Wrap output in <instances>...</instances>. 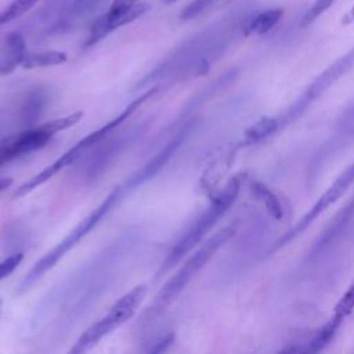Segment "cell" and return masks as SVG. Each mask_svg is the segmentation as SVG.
Listing matches in <instances>:
<instances>
[{
  "label": "cell",
  "instance_id": "20",
  "mask_svg": "<svg viewBox=\"0 0 354 354\" xmlns=\"http://www.w3.org/2000/svg\"><path fill=\"white\" fill-rule=\"evenodd\" d=\"M217 0H194L191 1L180 14L183 21H189L199 14H202L206 8H209L212 4H214Z\"/></svg>",
  "mask_w": 354,
  "mask_h": 354
},
{
  "label": "cell",
  "instance_id": "12",
  "mask_svg": "<svg viewBox=\"0 0 354 354\" xmlns=\"http://www.w3.org/2000/svg\"><path fill=\"white\" fill-rule=\"evenodd\" d=\"M277 131H279V130H278L275 116L261 118L245 130L242 142H243V145H253V144L261 142L263 140L271 137Z\"/></svg>",
  "mask_w": 354,
  "mask_h": 354
},
{
  "label": "cell",
  "instance_id": "24",
  "mask_svg": "<svg viewBox=\"0 0 354 354\" xmlns=\"http://www.w3.org/2000/svg\"><path fill=\"white\" fill-rule=\"evenodd\" d=\"M0 310H1V301H0Z\"/></svg>",
  "mask_w": 354,
  "mask_h": 354
},
{
  "label": "cell",
  "instance_id": "13",
  "mask_svg": "<svg viewBox=\"0 0 354 354\" xmlns=\"http://www.w3.org/2000/svg\"><path fill=\"white\" fill-rule=\"evenodd\" d=\"M66 53L57 51V50H47L39 53H26L21 66L25 69H35V68H44V66H54L64 64L66 61Z\"/></svg>",
  "mask_w": 354,
  "mask_h": 354
},
{
  "label": "cell",
  "instance_id": "18",
  "mask_svg": "<svg viewBox=\"0 0 354 354\" xmlns=\"http://www.w3.org/2000/svg\"><path fill=\"white\" fill-rule=\"evenodd\" d=\"M39 1L40 0H12L10 6L0 12V26L19 18L30 8H33Z\"/></svg>",
  "mask_w": 354,
  "mask_h": 354
},
{
  "label": "cell",
  "instance_id": "9",
  "mask_svg": "<svg viewBox=\"0 0 354 354\" xmlns=\"http://www.w3.org/2000/svg\"><path fill=\"white\" fill-rule=\"evenodd\" d=\"M145 11V6L138 0H112L108 11L93 24L84 47L94 46L115 29L144 15Z\"/></svg>",
  "mask_w": 354,
  "mask_h": 354
},
{
  "label": "cell",
  "instance_id": "23",
  "mask_svg": "<svg viewBox=\"0 0 354 354\" xmlns=\"http://www.w3.org/2000/svg\"><path fill=\"white\" fill-rule=\"evenodd\" d=\"M176 1H178V0H163L165 4H171V3H176Z\"/></svg>",
  "mask_w": 354,
  "mask_h": 354
},
{
  "label": "cell",
  "instance_id": "8",
  "mask_svg": "<svg viewBox=\"0 0 354 354\" xmlns=\"http://www.w3.org/2000/svg\"><path fill=\"white\" fill-rule=\"evenodd\" d=\"M354 183V162L348 165L337 177L336 180L326 188V191L317 199V202L308 209V212L289 230L286 231L274 245L272 252L283 248L296 236H299L308 225H311L318 216H321L329 206H332L337 199L343 196V194L348 189V187Z\"/></svg>",
  "mask_w": 354,
  "mask_h": 354
},
{
  "label": "cell",
  "instance_id": "4",
  "mask_svg": "<svg viewBox=\"0 0 354 354\" xmlns=\"http://www.w3.org/2000/svg\"><path fill=\"white\" fill-rule=\"evenodd\" d=\"M156 91V88H151L147 93H144L142 95H140L138 98H136L133 102L129 104L127 108L123 109L122 113H119L116 118H113L112 120H109L106 124H104L102 127L91 131L90 134H87L84 138H82L79 142H76L71 149H68L65 153H62L57 160H54L51 165H48L47 167H44L41 171H39L37 174H35L30 180H28L26 183H24L17 191H15V196H22L26 195L28 192L33 191L35 188H37L39 185L44 184L46 181H48L53 176H55L59 170H62L64 167L72 165L73 162H76L84 152H87L91 147H94L101 138H104L108 133H111L113 129H116L122 122H124L145 100L151 98L152 94Z\"/></svg>",
  "mask_w": 354,
  "mask_h": 354
},
{
  "label": "cell",
  "instance_id": "14",
  "mask_svg": "<svg viewBox=\"0 0 354 354\" xmlns=\"http://www.w3.org/2000/svg\"><path fill=\"white\" fill-rule=\"evenodd\" d=\"M354 213V195L350 198V201L346 203L344 207H342L336 216L333 217V220H330L329 225L325 228L324 234L319 236L317 245H315V249L318 248H322L325 243H328L337 232L342 231V228L346 225L347 220L353 216Z\"/></svg>",
  "mask_w": 354,
  "mask_h": 354
},
{
  "label": "cell",
  "instance_id": "11",
  "mask_svg": "<svg viewBox=\"0 0 354 354\" xmlns=\"http://www.w3.org/2000/svg\"><path fill=\"white\" fill-rule=\"evenodd\" d=\"M282 15H283L282 8H268L266 11H261L243 26V35L245 36L264 35L270 32L281 21Z\"/></svg>",
  "mask_w": 354,
  "mask_h": 354
},
{
  "label": "cell",
  "instance_id": "1",
  "mask_svg": "<svg viewBox=\"0 0 354 354\" xmlns=\"http://www.w3.org/2000/svg\"><path fill=\"white\" fill-rule=\"evenodd\" d=\"M131 181L126 180L123 185H118L113 188V191L86 217L83 218L59 243H57L50 252H47L39 261L35 263V266L30 268V271L25 275L21 290H26L29 286H32L37 279H40L50 268L54 267V264L65 256L66 252H69L73 246H76L122 199V196L134 189Z\"/></svg>",
  "mask_w": 354,
  "mask_h": 354
},
{
  "label": "cell",
  "instance_id": "22",
  "mask_svg": "<svg viewBox=\"0 0 354 354\" xmlns=\"http://www.w3.org/2000/svg\"><path fill=\"white\" fill-rule=\"evenodd\" d=\"M11 183H12L11 178H0V192H1L3 189L8 188V187L11 185Z\"/></svg>",
  "mask_w": 354,
  "mask_h": 354
},
{
  "label": "cell",
  "instance_id": "2",
  "mask_svg": "<svg viewBox=\"0 0 354 354\" xmlns=\"http://www.w3.org/2000/svg\"><path fill=\"white\" fill-rule=\"evenodd\" d=\"M241 189V178L238 176L232 177L227 185L213 198L209 207L195 220L191 228L181 236V239L174 245V248L169 252L165 263L162 264L160 274L170 270L176 266L185 254H188L216 225V223L227 213V210L235 202Z\"/></svg>",
  "mask_w": 354,
  "mask_h": 354
},
{
  "label": "cell",
  "instance_id": "19",
  "mask_svg": "<svg viewBox=\"0 0 354 354\" xmlns=\"http://www.w3.org/2000/svg\"><path fill=\"white\" fill-rule=\"evenodd\" d=\"M336 0H315L314 4L310 7V10L304 14V17L301 18L300 25L303 28L308 26L310 24H313L318 17H321Z\"/></svg>",
  "mask_w": 354,
  "mask_h": 354
},
{
  "label": "cell",
  "instance_id": "10",
  "mask_svg": "<svg viewBox=\"0 0 354 354\" xmlns=\"http://www.w3.org/2000/svg\"><path fill=\"white\" fill-rule=\"evenodd\" d=\"M26 55L25 39L21 33L12 32L6 37L0 57V73H10L22 64Z\"/></svg>",
  "mask_w": 354,
  "mask_h": 354
},
{
  "label": "cell",
  "instance_id": "17",
  "mask_svg": "<svg viewBox=\"0 0 354 354\" xmlns=\"http://www.w3.org/2000/svg\"><path fill=\"white\" fill-rule=\"evenodd\" d=\"M353 310H354V281L351 282L348 289L344 292V295L339 299L330 319L340 326L343 321L353 313Z\"/></svg>",
  "mask_w": 354,
  "mask_h": 354
},
{
  "label": "cell",
  "instance_id": "15",
  "mask_svg": "<svg viewBox=\"0 0 354 354\" xmlns=\"http://www.w3.org/2000/svg\"><path fill=\"white\" fill-rule=\"evenodd\" d=\"M250 191L257 198V201H260L264 205L267 212L274 218H277V220L282 218V216H283L282 205H281L279 199L277 198V195L266 184H263L260 181H253L250 184Z\"/></svg>",
  "mask_w": 354,
  "mask_h": 354
},
{
  "label": "cell",
  "instance_id": "6",
  "mask_svg": "<svg viewBox=\"0 0 354 354\" xmlns=\"http://www.w3.org/2000/svg\"><path fill=\"white\" fill-rule=\"evenodd\" d=\"M147 295L145 285L134 286L131 290L124 293L109 310L105 315H102L97 322L90 325L76 340L73 347H71L69 353L82 354L91 350L101 339L108 336L112 330L119 328L127 319L133 317L136 310L142 303Z\"/></svg>",
  "mask_w": 354,
  "mask_h": 354
},
{
  "label": "cell",
  "instance_id": "7",
  "mask_svg": "<svg viewBox=\"0 0 354 354\" xmlns=\"http://www.w3.org/2000/svg\"><path fill=\"white\" fill-rule=\"evenodd\" d=\"M82 116L83 113L77 111L0 140V166L24 153H29L44 147L58 131L73 126Z\"/></svg>",
  "mask_w": 354,
  "mask_h": 354
},
{
  "label": "cell",
  "instance_id": "21",
  "mask_svg": "<svg viewBox=\"0 0 354 354\" xmlns=\"http://www.w3.org/2000/svg\"><path fill=\"white\" fill-rule=\"evenodd\" d=\"M22 259H24L22 253H14L6 257L3 261H0V281L8 277L19 266Z\"/></svg>",
  "mask_w": 354,
  "mask_h": 354
},
{
  "label": "cell",
  "instance_id": "5",
  "mask_svg": "<svg viewBox=\"0 0 354 354\" xmlns=\"http://www.w3.org/2000/svg\"><path fill=\"white\" fill-rule=\"evenodd\" d=\"M354 66V46L326 66L311 83L303 90V93L296 97V100L281 113L275 115L278 130L292 124L299 118H301L307 109L319 100L340 77H343Z\"/></svg>",
  "mask_w": 354,
  "mask_h": 354
},
{
  "label": "cell",
  "instance_id": "3",
  "mask_svg": "<svg viewBox=\"0 0 354 354\" xmlns=\"http://www.w3.org/2000/svg\"><path fill=\"white\" fill-rule=\"evenodd\" d=\"M236 232V224H230L212 235L202 246L183 264V267L163 285L151 306V314H159L184 290L189 281L206 266L213 254Z\"/></svg>",
  "mask_w": 354,
  "mask_h": 354
},
{
  "label": "cell",
  "instance_id": "16",
  "mask_svg": "<svg viewBox=\"0 0 354 354\" xmlns=\"http://www.w3.org/2000/svg\"><path fill=\"white\" fill-rule=\"evenodd\" d=\"M340 326L337 324H335L332 319H329L321 329H318V332L313 336V339L308 342L307 347L304 351L307 353H318L321 350H324L335 337L337 329Z\"/></svg>",
  "mask_w": 354,
  "mask_h": 354
}]
</instances>
